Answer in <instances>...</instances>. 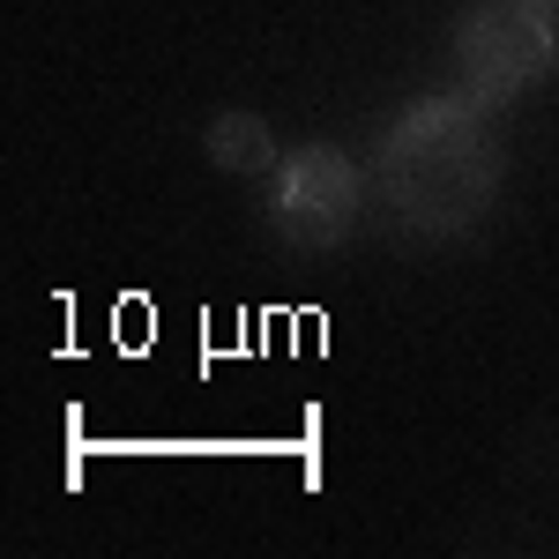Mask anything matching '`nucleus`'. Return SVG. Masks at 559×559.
<instances>
[{
	"label": "nucleus",
	"instance_id": "f257e3e1",
	"mask_svg": "<svg viewBox=\"0 0 559 559\" xmlns=\"http://www.w3.org/2000/svg\"><path fill=\"white\" fill-rule=\"evenodd\" d=\"M373 210L403 247H463L508 187V150L471 90H418L373 134Z\"/></svg>",
	"mask_w": 559,
	"mask_h": 559
},
{
	"label": "nucleus",
	"instance_id": "f03ea898",
	"mask_svg": "<svg viewBox=\"0 0 559 559\" xmlns=\"http://www.w3.org/2000/svg\"><path fill=\"white\" fill-rule=\"evenodd\" d=\"M448 60L485 112L537 97L559 75V0H463L448 23Z\"/></svg>",
	"mask_w": 559,
	"mask_h": 559
},
{
	"label": "nucleus",
	"instance_id": "7ed1b4c3",
	"mask_svg": "<svg viewBox=\"0 0 559 559\" xmlns=\"http://www.w3.org/2000/svg\"><path fill=\"white\" fill-rule=\"evenodd\" d=\"M366 202H373V179H366V165L350 150H336V142H299V150L276 157L261 216H269V231L292 254H336V247L358 239Z\"/></svg>",
	"mask_w": 559,
	"mask_h": 559
},
{
	"label": "nucleus",
	"instance_id": "20e7f679",
	"mask_svg": "<svg viewBox=\"0 0 559 559\" xmlns=\"http://www.w3.org/2000/svg\"><path fill=\"white\" fill-rule=\"evenodd\" d=\"M202 157H210L224 179H269L284 150H276V128H269L261 112L231 105V112H216L210 128H202Z\"/></svg>",
	"mask_w": 559,
	"mask_h": 559
}]
</instances>
